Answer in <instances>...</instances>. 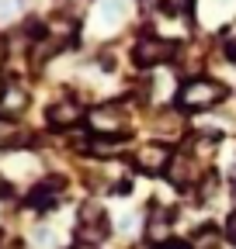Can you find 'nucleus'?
I'll list each match as a JSON object with an SVG mask.
<instances>
[{"label":"nucleus","instance_id":"obj_1","mask_svg":"<svg viewBox=\"0 0 236 249\" xmlns=\"http://www.w3.org/2000/svg\"><path fill=\"white\" fill-rule=\"evenodd\" d=\"M222 93H226V90H222V83H216V80H191V83L181 87L177 101H181L184 111H205V107L219 104Z\"/></svg>","mask_w":236,"mask_h":249},{"label":"nucleus","instance_id":"obj_12","mask_svg":"<svg viewBox=\"0 0 236 249\" xmlns=\"http://www.w3.org/2000/svg\"><path fill=\"white\" fill-rule=\"evenodd\" d=\"M167 7H170L174 14H181V11H188V7H191V0H167Z\"/></svg>","mask_w":236,"mask_h":249},{"label":"nucleus","instance_id":"obj_10","mask_svg":"<svg viewBox=\"0 0 236 249\" xmlns=\"http://www.w3.org/2000/svg\"><path fill=\"white\" fill-rule=\"evenodd\" d=\"M118 14H122V0H104L101 11H98V21H101V24H115Z\"/></svg>","mask_w":236,"mask_h":249},{"label":"nucleus","instance_id":"obj_4","mask_svg":"<svg viewBox=\"0 0 236 249\" xmlns=\"http://www.w3.org/2000/svg\"><path fill=\"white\" fill-rule=\"evenodd\" d=\"M136 166H139L142 173H163V170L170 166V149H167V145H160V142L142 145V149H139V156H136Z\"/></svg>","mask_w":236,"mask_h":249},{"label":"nucleus","instance_id":"obj_16","mask_svg":"<svg viewBox=\"0 0 236 249\" xmlns=\"http://www.w3.org/2000/svg\"><path fill=\"white\" fill-rule=\"evenodd\" d=\"M142 249H146V246H142Z\"/></svg>","mask_w":236,"mask_h":249},{"label":"nucleus","instance_id":"obj_2","mask_svg":"<svg viewBox=\"0 0 236 249\" xmlns=\"http://www.w3.org/2000/svg\"><path fill=\"white\" fill-rule=\"evenodd\" d=\"M77 235H80V242H87V246H94V242H101V239L108 235V218H104V211H101L98 204H87V208L80 211V229H77Z\"/></svg>","mask_w":236,"mask_h":249},{"label":"nucleus","instance_id":"obj_8","mask_svg":"<svg viewBox=\"0 0 236 249\" xmlns=\"http://www.w3.org/2000/svg\"><path fill=\"white\" fill-rule=\"evenodd\" d=\"M24 142V128L11 118H0V149H18Z\"/></svg>","mask_w":236,"mask_h":249},{"label":"nucleus","instance_id":"obj_7","mask_svg":"<svg viewBox=\"0 0 236 249\" xmlns=\"http://www.w3.org/2000/svg\"><path fill=\"white\" fill-rule=\"evenodd\" d=\"M63 194V180H42L32 194H28V204L32 208H39V211H45V208H52L56 204V197Z\"/></svg>","mask_w":236,"mask_h":249},{"label":"nucleus","instance_id":"obj_13","mask_svg":"<svg viewBox=\"0 0 236 249\" xmlns=\"http://www.w3.org/2000/svg\"><path fill=\"white\" fill-rule=\"evenodd\" d=\"M226 239H229V242H236V211L229 214V222H226Z\"/></svg>","mask_w":236,"mask_h":249},{"label":"nucleus","instance_id":"obj_11","mask_svg":"<svg viewBox=\"0 0 236 249\" xmlns=\"http://www.w3.org/2000/svg\"><path fill=\"white\" fill-rule=\"evenodd\" d=\"M18 11V0H0V18H11Z\"/></svg>","mask_w":236,"mask_h":249},{"label":"nucleus","instance_id":"obj_5","mask_svg":"<svg viewBox=\"0 0 236 249\" xmlns=\"http://www.w3.org/2000/svg\"><path fill=\"white\" fill-rule=\"evenodd\" d=\"M80 118H83L80 101H56L49 107V124L52 128H70V124H77Z\"/></svg>","mask_w":236,"mask_h":249},{"label":"nucleus","instance_id":"obj_3","mask_svg":"<svg viewBox=\"0 0 236 249\" xmlns=\"http://www.w3.org/2000/svg\"><path fill=\"white\" fill-rule=\"evenodd\" d=\"M170 52H174V45L163 42V38H139L136 49H132V59H136V66L146 70V66H157V62H163Z\"/></svg>","mask_w":236,"mask_h":249},{"label":"nucleus","instance_id":"obj_15","mask_svg":"<svg viewBox=\"0 0 236 249\" xmlns=\"http://www.w3.org/2000/svg\"><path fill=\"white\" fill-rule=\"evenodd\" d=\"M0 97H4V83H0Z\"/></svg>","mask_w":236,"mask_h":249},{"label":"nucleus","instance_id":"obj_6","mask_svg":"<svg viewBox=\"0 0 236 249\" xmlns=\"http://www.w3.org/2000/svg\"><path fill=\"white\" fill-rule=\"evenodd\" d=\"M91 128L94 132H108V135H118V128H122V107H98V111H91Z\"/></svg>","mask_w":236,"mask_h":249},{"label":"nucleus","instance_id":"obj_14","mask_svg":"<svg viewBox=\"0 0 236 249\" xmlns=\"http://www.w3.org/2000/svg\"><path fill=\"white\" fill-rule=\"evenodd\" d=\"M229 55H233V59H236V42H233V45H229Z\"/></svg>","mask_w":236,"mask_h":249},{"label":"nucleus","instance_id":"obj_9","mask_svg":"<svg viewBox=\"0 0 236 249\" xmlns=\"http://www.w3.org/2000/svg\"><path fill=\"white\" fill-rule=\"evenodd\" d=\"M167 232H170V211H153V218H150V229H146V235H150V242H163L167 239Z\"/></svg>","mask_w":236,"mask_h":249}]
</instances>
